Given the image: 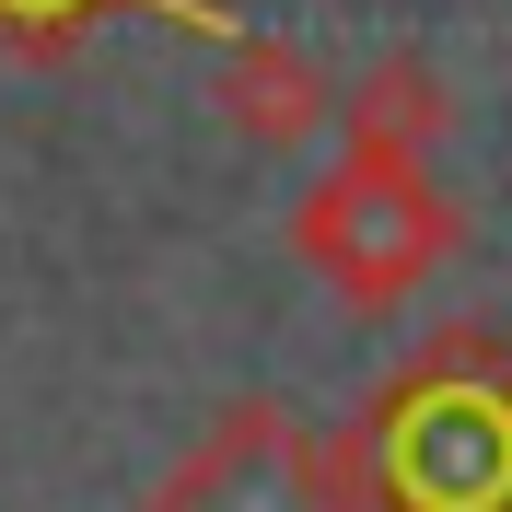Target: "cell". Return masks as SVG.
<instances>
[{
  "label": "cell",
  "mask_w": 512,
  "mask_h": 512,
  "mask_svg": "<svg viewBox=\"0 0 512 512\" xmlns=\"http://www.w3.org/2000/svg\"><path fill=\"white\" fill-rule=\"evenodd\" d=\"M338 454L373 512H512V350L431 338L361 431H338Z\"/></svg>",
  "instance_id": "1"
},
{
  "label": "cell",
  "mask_w": 512,
  "mask_h": 512,
  "mask_svg": "<svg viewBox=\"0 0 512 512\" xmlns=\"http://www.w3.org/2000/svg\"><path fill=\"white\" fill-rule=\"evenodd\" d=\"M280 233H291V256H303L350 315H396V303L454 256V198L431 187V163H419V152L338 140V163L291 198Z\"/></svg>",
  "instance_id": "2"
},
{
  "label": "cell",
  "mask_w": 512,
  "mask_h": 512,
  "mask_svg": "<svg viewBox=\"0 0 512 512\" xmlns=\"http://www.w3.org/2000/svg\"><path fill=\"white\" fill-rule=\"evenodd\" d=\"M152 512H361L350 454L315 419H291L280 396H233L175 466H163Z\"/></svg>",
  "instance_id": "3"
},
{
  "label": "cell",
  "mask_w": 512,
  "mask_h": 512,
  "mask_svg": "<svg viewBox=\"0 0 512 512\" xmlns=\"http://www.w3.org/2000/svg\"><path fill=\"white\" fill-rule=\"evenodd\" d=\"M222 117L245 128L256 152H291V140H315V128H338V94H326V70L303 59V47H280V35H222Z\"/></svg>",
  "instance_id": "4"
},
{
  "label": "cell",
  "mask_w": 512,
  "mask_h": 512,
  "mask_svg": "<svg viewBox=\"0 0 512 512\" xmlns=\"http://www.w3.org/2000/svg\"><path fill=\"white\" fill-rule=\"evenodd\" d=\"M443 128H454V94H443V70L431 59H373L350 82V105H338V140H373V152H443Z\"/></svg>",
  "instance_id": "5"
},
{
  "label": "cell",
  "mask_w": 512,
  "mask_h": 512,
  "mask_svg": "<svg viewBox=\"0 0 512 512\" xmlns=\"http://www.w3.org/2000/svg\"><path fill=\"white\" fill-rule=\"evenodd\" d=\"M117 0H0V47L12 59H70V35L82 24H105ZM152 12H175V24H198V35H233L210 0H152Z\"/></svg>",
  "instance_id": "6"
}]
</instances>
